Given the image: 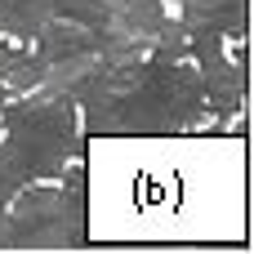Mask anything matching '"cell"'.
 <instances>
[{
  "label": "cell",
  "instance_id": "6da1fadb",
  "mask_svg": "<svg viewBox=\"0 0 254 254\" xmlns=\"http://www.w3.org/2000/svg\"><path fill=\"white\" fill-rule=\"evenodd\" d=\"M205 121V89L196 67L188 63H161L147 58L143 71L103 107L85 112L80 125L85 134H103V129H125V134H179V129H196Z\"/></svg>",
  "mask_w": 254,
  "mask_h": 254
},
{
  "label": "cell",
  "instance_id": "7a4b0ae2",
  "mask_svg": "<svg viewBox=\"0 0 254 254\" xmlns=\"http://www.w3.org/2000/svg\"><path fill=\"white\" fill-rule=\"evenodd\" d=\"M63 183H27L22 192L9 196V205L0 210V250H67L80 246L89 237V219H85V165L67 161Z\"/></svg>",
  "mask_w": 254,
  "mask_h": 254
},
{
  "label": "cell",
  "instance_id": "3957f363",
  "mask_svg": "<svg viewBox=\"0 0 254 254\" xmlns=\"http://www.w3.org/2000/svg\"><path fill=\"white\" fill-rule=\"evenodd\" d=\"M54 18L80 22L103 36H125L147 49L170 13H165V0H54Z\"/></svg>",
  "mask_w": 254,
  "mask_h": 254
},
{
  "label": "cell",
  "instance_id": "277c9868",
  "mask_svg": "<svg viewBox=\"0 0 254 254\" xmlns=\"http://www.w3.org/2000/svg\"><path fill=\"white\" fill-rule=\"evenodd\" d=\"M188 63H196L205 107H214L219 121H228L232 112L246 107V49H237V58H228L223 36L196 31V36H188Z\"/></svg>",
  "mask_w": 254,
  "mask_h": 254
},
{
  "label": "cell",
  "instance_id": "5b68a950",
  "mask_svg": "<svg viewBox=\"0 0 254 254\" xmlns=\"http://www.w3.org/2000/svg\"><path fill=\"white\" fill-rule=\"evenodd\" d=\"M188 36L210 31L223 40H246V22H250V0H183V18Z\"/></svg>",
  "mask_w": 254,
  "mask_h": 254
},
{
  "label": "cell",
  "instance_id": "8992f818",
  "mask_svg": "<svg viewBox=\"0 0 254 254\" xmlns=\"http://www.w3.org/2000/svg\"><path fill=\"white\" fill-rule=\"evenodd\" d=\"M0 89L9 98L40 89V58H36V49H18V45L0 40Z\"/></svg>",
  "mask_w": 254,
  "mask_h": 254
},
{
  "label": "cell",
  "instance_id": "52a82bcc",
  "mask_svg": "<svg viewBox=\"0 0 254 254\" xmlns=\"http://www.w3.org/2000/svg\"><path fill=\"white\" fill-rule=\"evenodd\" d=\"M49 18L54 0H0V36L9 40H36Z\"/></svg>",
  "mask_w": 254,
  "mask_h": 254
},
{
  "label": "cell",
  "instance_id": "ba28073f",
  "mask_svg": "<svg viewBox=\"0 0 254 254\" xmlns=\"http://www.w3.org/2000/svg\"><path fill=\"white\" fill-rule=\"evenodd\" d=\"M179 4H183V0H179Z\"/></svg>",
  "mask_w": 254,
  "mask_h": 254
}]
</instances>
